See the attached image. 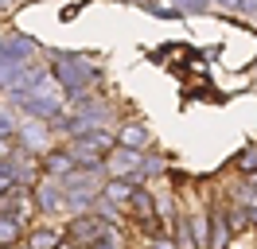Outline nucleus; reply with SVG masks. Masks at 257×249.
<instances>
[{"label": "nucleus", "mask_w": 257, "mask_h": 249, "mask_svg": "<svg viewBox=\"0 0 257 249\" xmlns=\"http://www.w3.org/2000/svg\"><path fill=\"white\" fill-rule=\"evenodd\" d=\"M55 78H59V86L63 90H82L86 82H94V66L86 59H78V55H59V62H55Z\"/></svg>", "instance_id": "f257e3e1"}, {"label": "nucleus", "mask_w": 257, "mask_h": 249, "mask_svg": "<svg viewBox=\"0 0 257 249\" xmlns=\"http://www.w3.org/2000/svg\"><path fill=\"white\" fill-rule=\"evenodd\" d=\"M137 168H141V152H137V148H125V144H121V148L113 144V152H109V171L113 175L125 179L128 171H137Z\"/></svg>", "instance_id": "f03ea898"}, {"label": "nucleus", "mask_w": 257, "mask_h": 249, "mask_svg": "<svg viewBox=\"0 0 257 249\" xmlns=\"http://www.w3.org/2000/svg\"><path fill=\"white\" fill-rule=\"evenodd\" d=\"M128 206L137 210V222H141V226H152L156 210H152V195H148V191H141V187H137V191H133V199H128Z\"/></svg>", "instance_id": "7ed1b4c3"}, {"label": "nucleus", "mask_w": 257, "mask_h": 249, "mask_svg": "<svg viewBox=\"0 0 257 249\" xmlns=\"http://www.w3.org/2000/svg\"><path fill=\"white\" fill-rule=\"evenodd\" d=\"M133 191H137V187L128 183V179H113L109 187H101V195H105V202H113V206H128V199H133Z\"/></svg>", "instance_id": "20e7f679"}, {"label": "nucleus", "mask_w": 257, "mask_h": 249, "mask_svg": "<svg viewBox=\"0 0 257 249\" xmlns=\"http://www.w3.org/2000/svg\"><path fill=\"white\" fill-rule=\"evenodd\" d=\"M47 171H51V175H74V171H78V160H74V156H66V152H51Z\"/></svg>", "instance_id": "39448f33"}, {"label": "nucleus", "mask_w": 257, "mask_h": 249, "mask_svg": "<svg viewBox=\"0 0 257 249\" xmlns=\"http://www.w3.org/2000/svg\"><path fill=\"white\" fill-rule=\"evenodd\" d=\"M20 137H24L28 148H43V144H47V129H43V121H28L20 129Z\"/></svg>", "instance_id": "423d86ee"}, {"label": "nucleus", "mask_w": 257, "mask_h": 249, "mask_svg": "<svg viewBox=\"0 0 257 249\" xmlns=\"http://www.w3.org/2000/svg\"><path fill=\"white\" fill-rule=\"evenodd\" d=\"M20 233H24V226H20L12 214H0V245H16Z\"/></svg>", "instance_id": "0eeeda50"}, {"label": "nucleus", "mask_w": 257, "mask_h": 249, "mask_svg": "<svg viewBox=\"0 0 257 249\" xmlns=\"http://www.w3.org/2000/svg\"><path fill=\"white\" fill-rule=\"evenodd\" d=\"M230 245V222L226 214H214V237H210V249H226Z\"/></svg>", "instance_id": "6e6552de"}, {"label": "nucleus", "mask_w": 257, "mask_h": 249, "mask_svg": "<svg viewBox=\"0 0 257 249\" xmlns=\"http://www.w3.org/2000/svg\"><path fill=\"white\" fill-rule=\"evenodd\" d=\"M59 241H63V233H59V230H35L32 233V249H55Z\"/></svg>", "instance_id": "1a4fd4ad"}, {"label": "nucleus", "mask_w": 257, "mask_h": 249, "mask_svg": "<svg viewBox=\"0 0 257 249\" xmlns=\"http://www.w3.org/2000/svg\"><path fill=\"white\" fill-rule=\"evenodd\" d=\"M145 140H148V133L141 125H125V129H121V144H125V148H141Z\"/></svg>", "instance_id": "9d476101"}, {"label": "nucleus", "mask_w": 257, "mask_h": 249, "mask_svg": "<svg viewBox=\"0 0 257 249\" xmlns=\"http://www.w3.org/2000/svg\"><path fill=\"white\" fill-rule=\"evenodd\" d=\"M12 133H16V121H12V113H8V109H0V140H12Z\"/></svg>", "instance_id": "9b49d317"}, {"label": "nucleus", "mask_w": 257, "mask_h": 249, "mask_svg": "<svg viewBox=\"0 0 257 249\" xmlns=\"http://www.w3.org/2000/svg\"><path fill=\"white\" fill-rule=\"evenodd\" d=\"M238 168H241V171H253V175H257V148H245V152L238 156Z\"/></svg>", "instance_id": "f8f14e48"}, {"label": "nucleus", "mask_w": 257, "mask_h": 249, "mask_svg": "<svg viewBox=\"0 0 257 249\" xmlns=\"http://www.w3.org/2000/svg\"><path fill=\"white\" fill-rule=\"evenodd\" d=\"M148 249H176V241H172V237H152Z\"/></svg>", "instance_id": "ddd939ff"}, {"label": "nucleus", "mask_w": 257, "mask_h": 249, "mask_svg": "<svg viewBox=\"0 0 257 249\" xmlns=\"http://www.w3.org/2000/svg\"><path fill=\"white\" fill-rule=\"evenodd\" d=\"M218 4H238V0H218Z\"/></svg>", "instance_id": "4468645a"}, {"label": "nucleus", "mask_w": 257, "mask_h": 249, "mask_svg": "<svg viewBox=\"0 0 257 249\" xmlns=\"http://www.w3.org/2000/svg\"><path fill=\"white\" fill-rule=\"evenodd\" d=\"M0 249H12V245H0Z\"/></svg>", "instance_id": "2eb2a0df"}]
</instances>
